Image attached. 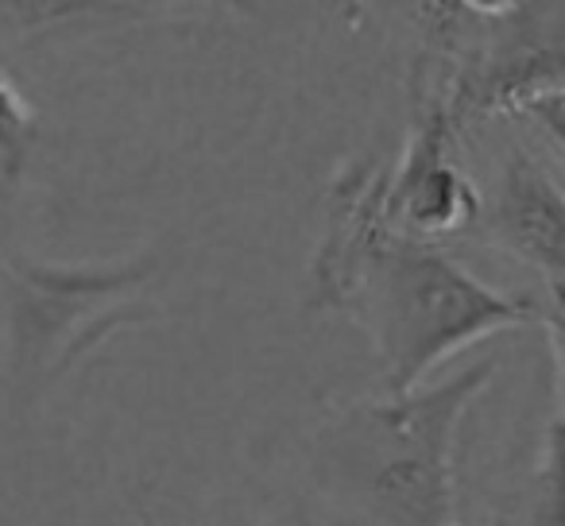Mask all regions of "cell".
<instances>
[{"label":"cell","mask_w":565,"mask_h":526,"mask_svg":"<svg viewBox=\"0 0 565 526\" xmlns=\"http://www.w3.org/2000/svg\"><path fill=\"white\" fill-rule=\"evenodd\" d=\"M32 140H35L32 105L17 89V82L0 71V179H12L24 167Z\"/></svg>","instance_id":"7"},{"label":"cell","mask_w":565,"mask_h":526,"mask_svg":"<svg viewBox=\"0 0 565 526\" xmlns=\"http://www.w3.org/2000/svg\"><path fill=\"white\" fill-rule=\"evenodd\" d=\"M384 159L356 155L338 167L322 205V236L307 268L310 310L338 314L369 337L384 395H407L434 368L495 333L546 325L562 372V325L539 299H515L477 279L441 244L387 225Z\"/></svg>","instance_id":"1"},{"label":"cell","mask_w":565,"mask_h":526,"mask_svg":"<svg viewBox=\"0 0 565 526\" xmlns=\"http://www.w3.org/2000/svg\"><path fill=\"white\" fill-rule=\"evenodd\" d=\"M519 526H562V379H554V415L526 484Z\"/></svg>","instance_id":"6"},{"label":"cell","mask_w":565,"mask_h":526,"mask_svg":"<svg viewBox=\"0 0 565 526\" xmlns=\"http://www.w3.org/2000/svg\"><path fill=\"white\" fill-rule=\"evenodd\" d=\"M500 361L407 395H353L318 415L307 480L322 500L369 526H465L457 500V438Z\"/></svg>","instance_id":"2"},{"label":"cell","mask_w":565,"mask_h":526,"mask_svg":"<svg viewBox=\"0 0 565 526\" xmlns=\"http://www.w3.org/2000/svg\"><path fill=\"white\" fill-rule=\"evenodd\" d=\"M418 63L438 78L457 132L488 120H531L562 155L565 9L562 4H415Z\"/></svg>","instance_id":"3"},{"label":"cell","mask_w":565,"mask_h":526,"mask_svg":"<svg viewBox=\"0 0 565 526\" xmlns=\"http://www.w3.org/2000/svg\"><path fill=\"white\" fill-rule=\"evenodd\" d=\"M136 526H318L310 518H244V515H194L159 492H140L132 503Z\"/></svg>","instance_id":"8"},{"label":"cell","mask_w":565,"mask_h":526,"mask_svg":"<svg viewBox=\"0 0 565 526\" xmlns=\"http://www.w3.org/2000/svg\"><path fill=\"white\" fill-rule=\"evenodd\" d=\"M562 159L539 148L511 143L500 155L495 179L480 190V221L472 240L523 264L542 287V310L562 325L565 287V186Z\"/></svg>","instance_id":"5"},{"label":"cell","mask_w":565,"mask_h":526,"mask_svg":"<svg viewBox=\"0 0 565 526\" xmlns=\"http://www.w3.org/2000/svg\"><path fill=\"white\" fill-rule=\"evenodd\" d=\"M156 251L82 268L35 264L0 251L4 345L17 384H51L117 330L148 322L156 314Z\"/></svg>","instance_id":"4"}]
</instances>
